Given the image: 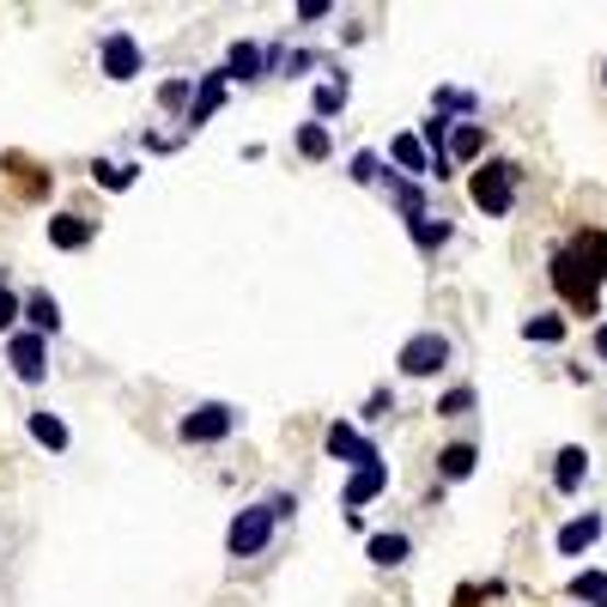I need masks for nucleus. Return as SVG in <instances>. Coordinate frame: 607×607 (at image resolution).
Wrapping results in <instances>:
<instances>
[{"label": "nucleus", "mask_w": 607, "mask_h": 607, "mask_svg": "<svg viewBox=\"0 0 607 607\" xmlns=\"http://www.w3.org/2000/svg\"><path fill=\"white\" fill-rule=\"evenodd\" d=\"M298 516V492H267V499L243 504L238 516H231V528H225V553L231 559H262L267 547H274L279 523H291Z\"/></svg>", "instance_id": "1"}, {"label": "nucleus", "mask_w": 607, "mask_h": 607, "mask_svg": "<svg viewBox=\"0 0 607 607\" xmlns=\"http://www.w3.org/2000/svg\"><path fill=\"white\" fill-rule=\"evenodd\" d=\"M547 274H553V286H559V298L571 304V310H583V317H602V274H595L589 262H583L577 250H553V267H547Z\"/></svg>", "instance_id": "2"}, {"label": "nucleus", "mask_w": 607, "mask_h": 607, "mask_svg": "<svg viewBox=\"0 0 607 607\" xmlns=\"http://www.w3.org/2000/svg\"><path fill=\"white\" fill-rule=\"evenodd\" d=\"M456 365V341H449L444 329H420L401 341L396 353V370L401 377H413V383H425V377H444V370Z\"/></svg>", "instance_id": "3"}, {"label": "nucleus", "mask_w": 607, "mask_h": 607, "mask_svg": "<svg viewBox=\"0 0 607 607\" xmlns=\"http://www.w3.org/2000/svg\"><path fill=\"white\" fill-rule=\"evenodd\" d=\"M516 183H523V171H516L511 159H492L474 171V183H468V195H474V207L486 213V219H511L516 207Z\"/></svg>", "instance_id": "4"}, {"label": "nucleus", "mask_w": 607, "mask_h": 607, "mask_svg": "<svg viewBox=\"0 0 607 607\" xmlns=\"http://www.w3.org/2000/svg\"><path fill=\"white\" fill-rule=\"evenodd\" d=\"M238 425H243V413L231 401H201V408H188L176 420V437L183 444H225V437H238Z\"/></svg>", "instance_id": "5"}, {"label": "nucleus", "mask_w": 607, "mask_h": 607, "mask_svg": "<svg viewBox=\"0 0 607 607\" xmlns=\"http://www.w3.org/2000/svg\"><path fill=\"white\" fill-rule=\"evenodd\" d=\"M98 73H104V80H116V85L140 80V73H146L140 37H134V31H122V25H110L104 37H98Z\"/></svg>", "instance_id": "6"}, {"label": "nucleus", "mask_w": 607, "mask_h": 607, "mask_svg": "<svg viewBox=\"0 0 607 607\" xmlns=\"http://www.w3.org/2000/svg\"><path fill=\"white\" fill-rule=\"evenodd\" d=\"M7 365H13V377L25 389H37L43 377H49V341L31 334V329H13V334H7Z\"/></svg>", "instance_id": "7"}, {"label": "nucleus", "mask_w": 607, "mask_h": 607, "mask_svg": "<svg viewBox=\"0 0 607 607\" xmlns=\"http://www.w3.org/2000/svg\"><path fill=\"white\" fill-rule=\"evenodd\" d=\"M377 492H389V462H383V456H370V462H358L353 474H346V486H341L346 516H358V504H370Z\"/></svg>", "instance_id": "8"}, {"label": "nucleus", "mask_w": 607, "mask_h": 607, "mask_svg": "<svg viewBox=\"0 0 607 607\" xmlns=\"http://www.w3.org/2000/svg\"><path fill=\"white\" fill-rule=\"evenodd\" d=\"M225 92H231V80H225V67H213V73H201V80H195V104H188L183 128H188V134H195V128H207V122L225 110Z\"/></svg>", "instance_id": "9"}, {"label": "nucleus", "mask_w": 607, "mask_h": 607, "mask_svg": "<svg viewBox=\"0 0 607 607\" xmlns=\"http://www.w3.org/2000/svg\"><path fill=\"white\" fill-rule=\"evenodd\" d=\"M602 535H607V516L602 511H583V516H571V523L553 535V547H559V559H583L595 541H602Z\"/></svg>", "instance_id": "10"}, {"label": "nucleus", "mask_w": 607, "mask_h": 607, "mask_svg": "<svg viewBox=\"0 0 607 607\" xmlns=\"http://www.w3.org/2000/svg\"><path fill=\"white\" fill-rule=\"evenodd\" d=\"M583 480H589V449H583V444H565V449L553 456V492H559V499H577Z\"/></svg>", "instance_id": "11"}, {"label": "nucleus", "mask_w": 607, "mask_h": 607, "mask_svg": "<svg viewBox=\"0 0 607 607\" xmlns=\"http://www.w3.org/2000/svg\"><path fill=\"white\" fill-rule=\"evenodd\" d=\"M267 61H274V55H267L262 43H231V55H225V80H231V85H255L267 73Z\"/></svg>", "instance_id": "12"}, {"label": "nucleus", "mask_w": 607, "mask_h": 607, "mask_svg": "<svg viewBox=\"0 0 607 607\" xmlns=\"http://www.w3.org/2000/svg\"><path fill=\"white\" fill-rule=\"evenodd\" d=\"M98 238V219H85V213H55L49 219V250H85V243Z\"/></svg>", "instance_id": "13"}, {"label": "nucleus", "mask_w": 607, "mask_h": 607, "mask_svg": "<svg viewBox=\"0 0 607 607\" xmlns=\"http://www.w3.org/2000/svg\"><path fill=\"white\" fill-rule=\"evenodd\" d=\"M383 188H389V201H396V207H401V219H408V225L432 219V207H425V188L413 183V176H401V171H383Z\"/></svg>", "instance_id": "14"}, {"label": "nucleus", "mask_w": 607, "mask_h": 607, "mask_svg": "<svg viewBox=\"0 0 607 607\" xmlns=\"http://www.w3.org/2000/svg\"><path fill=\"white\" fill-rule=\"evenodd\" d=\"M322 449H329L334 462L358 468V456H365V449H370V437H358V425H353V420H334L329 432H322Z\"/></svg>", "instance_id": "15"}, {"label": "nucleus", "mask_w": 607, "mask_h": 607, "mask_svg": "<svg viewBox=\"0 0 607 607\" xmlns=\"http://www.w3.org/2000/svg\"><path fill=\"white\" fill-rule=\"evenodd\" d=\"M389 159L401 164V176H413V183H432V152L420 146V134H396V140H389Z\"/></svg>", "instance_id": "16"}, {"label": "nucleus", "mask_w": 607, "mask_h": 607, "mask_svg": "<svg viewBox=\"0 0 607 607\" xmlns=\"http://www.w3.org/2000/svg\"><path fill=\"white\" fill-rule=\"evenodd\" d=\"M25 432L37 437L43 449H55V456H61V449L73 444V432L61 425V413H49V408H31V413H25Z\"/></svg>", "instance_id": "17"}, {"label": "nucleus", "mask_w": 607, "mask_h": 607, "mask_svg": "<svg viewBox=\"0 0 607 607\" xmlns=\"http://www.w3.org/2000/svg\"><path fill=\"white\" fill-rule=\"evenodd\" d=\"M365 553H370V565L396 571V565H408V553H413V535H401V528H389V535H370V541H365Z\"/></svg>", "instance_id": "18"}, {"label": "nucleus", "mask_w": 607, "mask_h": 607, "mask_svg": "<svg viewBox=\"0 0 607 607\" xmlns=\"http://www.w3.org/2000/svg\"><path fill=\"white\" fill-rule=\"evenodd\" d=\"M25 322H31V334H61V304L49 298V291H25Z\"/></svg>", "instance_id": "19"}, {"label": "nucleus", "mask_w": 607, "mask_h": 607, "mask_svg": "<svg viewBox=\"0 0 607 607\" xmlns=\"http://www.w3.org/2000/svg\"><path fill=\"white\" fill-rule=\"evenodd\" d=\"M486 152V128L480 122H456L449 128V164H474Z\"/></svg>", "instance_id": "20"}, {"label": "nucleus", "mask_w": 607, "mask_h": 607, "mask_svg": "<svg viewBox=\"0 0 607 607\" xmlns=\"http://www.w3.org/2000/svg\"><path fill=\"white\" fill-rule=\"evenodd\" d=\"M291 146H298V159L322 164V159H329V152H334V134H329V122H317V116H310L298 134H291Z\"/></svg>", "instance_id": "21"}, {"label": "nucleus", "mask_w": 607, "mask_h": 607, "mask_svg": "<svg viewBox=\"0 0 607 607\" xmlns=\"http://www.w3.org/2000/svg\"><path fill=\"white\" fill-rule=\"evenodd\" d=\"M480 468V449L474 444H449V449H437V474L444 480H468Z\"/></svg>", "instance_id": "22"}, {"label": "nucleus", "mask_w": 607, "mask_h": 607, "mask_svg": "<svg viewBox=\"0 0 607 607\" xmlns=\"http://www.w3.org/2000/svg\"><path fill=\"white\" fill-rule=\"evenodd\" d=\"M346 98H353V80H346V73H334L329 85H317V98H310V110H317V122L341 116V110H346Z\"/></svg>", "instance_id": "23"}, {"label": "nucleus", "mask_w": 607, "mask_h": 607, "mask_svg": "<svg viewBox=\"0 0 607 607\" xmlns=\"http://www.w3.org/2000/svg\"><path fill=\"white\" fill-rule=\"evenodd\" d=\"M92 176H98L104 188H116V195H122V188L140 183V164H134V159H98V164H92Z\"/></svg>", "instance_id": "24"}, {"label": "nucleus", "mask_w": 607, "mask_h": 607, "mask_svg": "<svg viewBox=\"0 0 607 607\" xmlns=\"http://www.w3.org/2000/svg\"><path fill=\"white\" fill-rule=\"evenodd\" d=\"M523 341H535V346H559V341H565V317H553V310L528 317V322H523Z\"/></svg>", "instance_id": "25"}, {"label": "nucleus", "mask_w": 607, "mask_h": 607, "mask_svg": "<svg viewBox=\"0 0 607 607\" xmlns=\"http://www.w3.org/2000/svg\"><path fill=\"white\" fill-rule=\"evenodd\" d=\"M571 602L607 607V571H577V577H571Z\"/></svg>", "instance_id": "26"}, {"label": "nucleus", "mask_w": 607, "mask_h": 607, "mask_svg": "<svg viewBox=\"0 0 607 607\" xmlns=\"http://www.w3.org/2000/svg\"><path fill=\"white\" fill-rule=\"evenodd\" d=\"M408 231H413V243H420L425 255H437L449 238H456V225H449V219H420V225H408Z\"/></svg>", "instance_id": "27"}, {"label": "nucleus", "mask_w": 607, "mask_h": 607, "mask_svg": "<svg viewBox=\"0 0 607 607\" xmlns=\"http://www.w3.org/2000/svg\"><path fill=\"white\" fill-rule=\"evenodd\" d=\"M474 389L468 383H456V389H444V396H437V420H468V413H474Z\"/></svg>", "instance_id": "28"}, {"label": "nucleus", "mask_w": 607, "mask_h": 607, "mask_svg": "<svg viewBox=\"0 0 607 607\" xmlns=\"http://www.w3.org/2000/svg\"><path fill=\"white\" fill-rule=\"evenodd\" d=\"M571 250H577L583 262H589L595 274L607 279V238H602V231H577V238H571Z\"/></svg>", "instance_id": "29"}, {"label": "nucleus", "mask_w": 607, "mask_h": 607, "mask_svg": "<svg viewBox=\"0 0 607 607\" xmlns=\"http://www.w3.org/2000/svg\"><path fill=\"white\" fill-rule=\"evenodd\" d=\"M188 104H195V80H188V73H176V80L159 85V110H183L188 116Z\"/></svg>", "instance_id": "30"}, {"label": "nucleus", "mask_w": 607, "mask_h": 607, "mask_svg": "<svg viewBox=\"0 0 607 607\" xmlns=\"http://www.w3.org/2000/svg\"><path fill=\"white\" fill-rule=\"evenodd\" d=\"M346 176H353L358 188H377V183H383V159H377V152H353V164H346Z\"/></svg>", "instance_id": "31"}, {"label": "nucleus", "mask_w": 607, "mask_h": 607, "mask_svg": "<svg viewBox=\"0 0 607 607\" xmlns=\"http://www.w3.org/2000/svg\"><path fill=\"white\" fill-rule=\"evenodd\" d=\"M19 317H25V298H19V291H7V286H0V329L13 334V322H19Z\"/></svg>", "instance_id": "32"}, {"label": "nucleus", "mask_w": 607, "mask_h": 607, "mask_svg": "<svg viewBox=\"0 0 607 607\" xmlns=\"http://www.w3.org/2000/svg\"><path fill=\"white\" fill-rule=\"evenodd\" d=\"M383 413H396V396H389V389H370V401H365L358 420H383Z\"/></svg>", "instance_id": "33"}, {"label": "nucleus", "mask_w": 607, "mask_h": 607, "mask_svg": "<svg viewBox=\"0 0 607 607\" xmlns=\"http://www.w3.org/2000/svg\"><path fill=\"white\" fill-rule=\"evenodd\" d=\"M329 13H334L329 0H304V7H298V25H317V19H329Z\"/></svg>", "instance_id": "34"}, {"label": "nucleus", "mask_w": 607, "mask_h": 607, "mask_svg": "<svg viewBox=\"0 0 607 607\" xmlns=\"http://www.w3.org/2000/svg\"><path fill=\"white\" fill-rule=\"evenodd\" d=\"M595 358H607V322L595 329Z\"/></svg>", "instance_id": "35"}, {"label": "nucleus", "mask_w": 607, "mask_h": 607, "mask_svg": "<svg viewBox=\"0 0 607 607\" xmlns=\"http://www.w3.org/2000/svg\"><path fill=\"white\" fill-rule=\"evenodd\" d=\"M602 80H607V73H602Z\"/></svg>", "instance_id": "36"}]
</instances>
